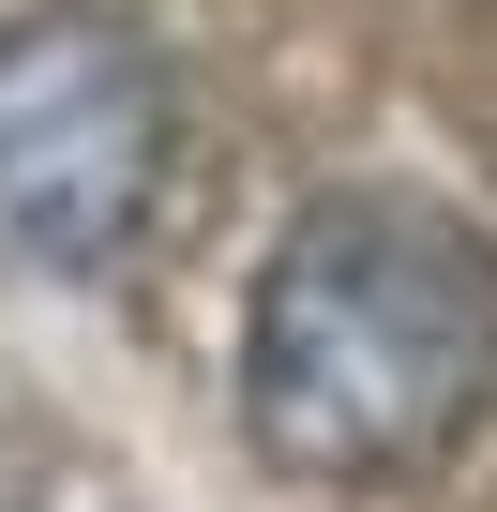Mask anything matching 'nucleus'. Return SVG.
<instances>
[{"label":"nucleus","mask_w":497,"mask_h":512,"mask_svg":"<svg viewBox=\"0 0 497 512\" xmlns=\"http://www.w3.org/2000/svg\"><path fill=\"white\" fill-rule=\"evenodd\" d=\"M497 392V241L407 181L317 196L241 302V422L302 482L437 467Z\"/></svg>","instance_id":"nucleus-1"},{"label":"nucleus","mask_w":497,"mask_h":512,"mask_svg":"<svg viewBox=\"0 0 497 512\" xmlns=\"http://www.w3.org/2000/svg\"><path fill=\"white\" fill-rule=\"evenodd\" d=\"M166 61L106 16H31L0 31V241L31 272H106L166 211Z\"/></svg>","instance_id":"nucleus-2"}]
</instances>
